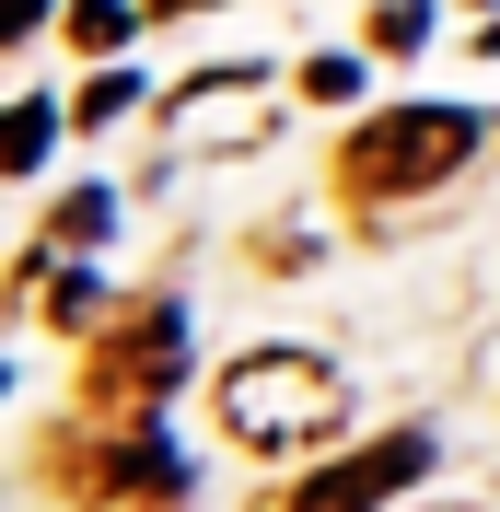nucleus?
<instances>
[{"label": "nucleus", "mask_w": 500, "mask_h": 512, "mask_svg": "<svg viewBox=\"0 0 500 512\" xmlns=\"http://www.w3.org/2000/svg\"><path fill=\"white\" fill-rule=\"evenodd\" d=\"M163 128L187 152H245L280 128V94H268V70H198L187 94H163Z\"/></svg>", "instance_id": "nucleus-3"}, {"label": "nucleus", "mask_w": 500, "mask_h": 512, "mask_svg": "<svg viewBox=\"0 0 500 512\" xmlns=\"http://www.w3.org/2000/svg\"><path fill=\"white\" fill-rule=\"evenodd\" d=\"M70 35L82 47H128V0H70Z\"/></svg>", "instance_id": "nucleus-7"}, {"label": "nucleus", "mask_w": 500, "mask_h": 512, "mask_svg": "<svg viewBox=\"0 0 500 512\" xmlns=\"http://www.w3.org/2000/svg\"><path fill=\"white\" fill-rule=\"evenodd\" d=\"M338 373L314 350H245L233 373H221V431L233 443H256V454H291V443H326L338 431Z\"/></svg>", "instance_id": "nucleus-1"}, {"label": "nucleus", "mask_w": 500, "mask_h": 512, "mask_svg": "<svg viewBox=\"0 0 500 512\" xmlns=\"http://www.w3.org/2000/svg\"><path fill=\"white\" fill-rule=\"evenodd\" d=\"M419 35H431V12H419V0H384V12H373V47H419Z\"/></svg>", "instance_id": "nucleus-9"}, {"label": "nucleus", "mask_w": 500, "mask_h": 512, "mask_svg": "<svg viewBox=\"0 0 500 512\" xmlns=\"http://www.w3.org/2000/svg\"><path fill=\"white\" fill-rule=\"evenodd\" d=\"M303 94H314V105H349V94H361V70H349V59H314Z\"/></svg>", "instance_id": "nucleus-10"}, {"label": "nucleus", "mask_w": 500, "mask_h": 512, "mask_svg": "<svg viewBox=\"0 0 500 512\" xmlns=\"http://www.w3.org/2000/svg\"><path fill=\"white\" fill-rule=\"evenodd\" d=\"M152 12H210V0H152Z\"/></svg>", "instance_id": "nucleus-12"}, {"label": "nucleus", "mask_w": 500, "mask_h": 512, "mask_svg": "<svg viewBox=\"0 0 500 512\" xmlns=\"http://www.w3.org/2000/svg\"><path fill=\"white\" fill-rule=\"evenodd\" d=\"M128 105H140V82H128V70H105V82H82V94H70V117L105 128V117H128Z\"/></svg>", "instance_id": "nucleus-6"}, {"label": "nucleus", "mask_w": 500, "mask_h": 512, "mask_svg": "<svg viewBox=\"0 0 500 512\" xmlns=\"http://www.w3.org/2000/svg\"><path fill=\"white\" fill-rule=\"evenodd\" d=\"M35 24H47V0H0V35H12V47H24Z\"/></svg>", "instance_id": "nucleus-11"}, {"label": "nucleus", "mask_w": 500, "mask_h": 512, "mask_svg": "<svg viewBox=\"0 0 500 512\" xmlns=\"http://www.w3.org/2000/svg\"><path fill=\"white\" fill-rule=\"evenodd\" d=\"M431 478V431H384L373 454H349V466H326V478L291 489V512H384L396 489Z\"/></svg>", "instance_id": "nucleus-4"}, {"label": "nucleus", "mask_w": 500, "mask_h": 512, "mask_svg": "<svg viewBox=\"0 0 500 512\" xmlns=\"http://www.w3.org/2000/svg\"><path fill=\"white\" fill-rule=\"evenodd\" d=\"M105 222H117V198H105V187H94V198H70V210H59V245H94Z\"/></svg>", "instance_id": "nucleus-8"}, {"label": "nucleus", "mask_w": 500, "mask_h": 512, "mask_svg": "<svg viewBox=\"0 0 500 512\" xmlns=\"http://www.w3.org/2000/svg\"><path fill=\"white\" fill-rule=\"evenodd\" d=\"M477 140H489V128H477L466 105H384V117L349 140V187L361 198H419V187H442V175H466Z\"/></svg>", "instance_id": "nucleus-2"}, {"label": "nucleus", "mask_w": 500, "mask_h": 512, "mask_svg": "<svg viewBox=\"0 0 500 512\" xmlns=\"http://www.w3.org/2000/svg\"><path fill=\"white\" fill-rule=\"evenodd\" d=\"M47 105H12V128H0V175H35V163H47Z\"/></svg>", "instance_id": "nucleus-5"}]
</instances>
